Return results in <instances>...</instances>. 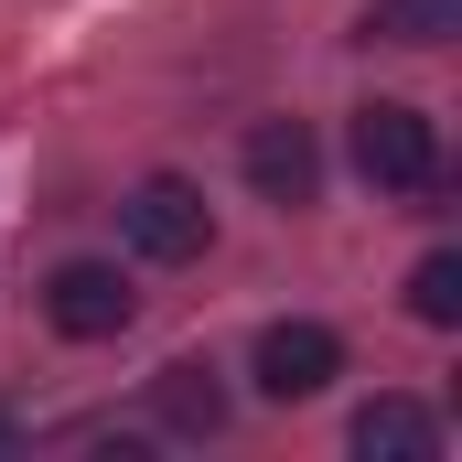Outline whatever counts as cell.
<instances>
[{
    "label": "cell",
    "instance_id": "cell-3",
    "mask_svg": "<svg viewBox=\"0 0 462 462\" xmlns=\"http://www.w3.org/2000/svg\"><path fill=\"white\" fill-rule=\"evenodd\" d=\"M43 323H54L65 345H118V334L140 323V291L118 280L108 258H65V269L43 280Z\"/></svg>",
    "mask_w": 462,
    "mask_h": 462
},
{
    "label": "cell",
    "instance_id": "cell-5",
    "mask_svg": "<svg viewBox=\"0 0 462 462\" xmlns=\"http://www.w3.org/2000/svg\"><path fill=\"white\" fill-rule=\"evenodd\" d=\"M247 183H258L280 216L312 205V194H323V140H312L301 118H258V129H247Z\"/></svg>",
    "mask_w": 462,
    "mask_h": 462
},
{
    "label": "cell",
    "instance_id": "cell-7",
    "mask_svg": "<svg viewBox=\"0 0 462 462\" xmlns=\"http://www.w3.org/2000/svg\"><path fill=\"white\" fill-rule=\"evenodd\" d=\"M355 452L365 462H430L441 452V420H430L420 398H365V409H355Z\"/></svg>",
    "mask_w": 462,
    "mask_h": 462
},
{
    "label": "cell",
    "instance_id": "cell-2",
    "mask_svg": "<svg viewBox=\"0 0 462 462\" xmlns=\"http://www.w3.org/2000/svg\"><path fill=\"white\" fill-rule=\"evenodd\" d=\"M118 226H129V247H140L151 269H194V258L216 247V205H205L183 172H151V183H129Z\"/></svg>",
    "mask_w": 462,
    "mask_h": 462
},
{
    "label": "cell",
    "instance_id": "cell-6",
    "mask_svg": "<svg viewBox=\"0 0 462 462\" xmlns=\"http://www.w3.org/2000/svg\"><path fill=\"white\" fill-rule=\"evenodd\" d=\"M151 409H162V430H183V441H216V430H226V387H216L205 355H172V365L151 376Z\"/></svg>",
    "mask_w": 462,
    "mask_h": 462
},
{
    "label": "cell",
    "instance_id": "cell-4",
    "mask_svg": "<svg viewBox=\"0 0 462 462\" xmlns=\"http://www.w3.org/2000/svg\"><path fill=\"white\" fill-rule=\"evenodd\" d=\"M247 365H258V398L291 409V398H323V387L345 376V334H334V323H269Z\"/></svg>",
    "mask_w": 462,
    "mask_h": 462
},
{
    "label": "cell",
    "instance_id": "cell-8",
    "mask_svg": "<svg viewBox=\"0 0 462 462\" xmlns=\"http://www.w3.org/2000/svg\"><path fill=\"white\" fill-rule=\"evenodd\" d=\"M365 32H376V43H452V32H462V0H376Z\"/></svg>",
    "mask_w": 462,
    "mask_h": 462
},
{
    "label": "cell",
    "instance_id": "cell-1",
    "mask_svg": "<svg viewBox=\"0 0 462 462\" xmlns=\"http://www.w3.org/2000/svg\"><path fill=\"white\" fill-rule=\"evenodd\" d=\"M355 172H365L376 194H420V205L452 194L441 129H430V108H409V97H365V108H355Z\"/></svg>",
    "mask_w": 462,
    "mask_h": 462
},
{
    "label": "cell",
    "instance_id": "cell-9",
    "mask_svg": "<svg viewBox=\"0 0 462 462\" xmlns=\"http://www.w3.org/2000/svg\"><path fill=\"white\" fill-rule=\"evenodd\" d=\"M409 312H420V323H441V334L462 323V258H452V247H430V258L409 269Z\"/></svg>",
    "mask_w": 462,
    "mask_h": 462
}]
</instances>
